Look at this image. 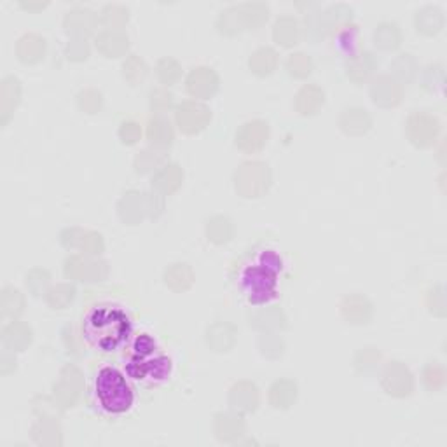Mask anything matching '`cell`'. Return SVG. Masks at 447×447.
I'll list each match as a JSON object with an SVG mask.
<instances>
[{"mask_svg": "<svg viewBox=\"0 0 447 447\" xmlns=\"http://www.w3.org/2000/svg\"><path fill=\"white\" fill-rule=\"evenodd\" d=\"M275 39L282 46H294L299 40V25L292 18H282L275 25Z\"/></svg>", "mask_w": 447, "mask_h": 447, "instance_id": "cell-9", "label": "cell"}, {"mask_svg": "<svg viewBox=\"0 0 447 447\" xmlns=\"http://www.w3.org/2000/svg\"><path fill=\"white\" fill-rule=\"evenodd\" d=\"M131 334L130 317L116 304H98L86 313L82 335L91 348L110 353L119 349Z\"/></svg>", "mask_w": 447, "mask_h": 447, "instance_id": "cell-1", "label": "cell"}, {"mask_svg": "<svg viewBox=\"0 0 447 447\" xmlns=\"http://www.w3.org/2000/svg\"><path fill=\"white\" fill-rule=\"evenodd\" d=\"M416 30L425 36H437L444 26V15L437 6H425L416 13Z\"/></svg>", "mask_w": 447, "mask_h": 447, "instance_id": "cell-5", "label": "cell"}, {"mask_svg": "<svg viewBox=\"0 0 447 447\" xmlns=\"http://www.w3.org/2000/svg\"><path fill=\"white\" fill-rule=\"evenodd\" d=\"M289 70L292 75H297V70L299 72L301 77H304L306 74L311 72V61L306 54H292V58L289 60Z\"/></svg>", "mask_w": 447, "mask_h": 447, "instance_id": "cell-13", "label": "cell"}, {"mask_svg": "<svg viewBox=\"0 0 447 447\" xmlns=\"http://www.w3.org/2000/svg\"><path fill=\"white\" fill-rule=\"evenodd\" d=\"M121 137L124 144H135L140 137V126L135 123H124L121 128Z\"/></svg>", "mask_w": 447, "mask_h": 447, "instance_id": "cell-16", "label": "cell"}, {"mask_svg": "<svg viewBox=\"0 0 447 447\" xmlns=\"http://www.w3.org/2000/svg\"><path fill=\"white\" fill-rule=\"evenodd\" d=\"M156 349V342L152 341L151 338H149L147 334L140 335V338L137 339V342H135L133 346V353H135V358H145V356L151 355L152 351Z\"/></svg>", "mask_w": 447, "mask_h": 447, "instance_id": "cell-14", "label": "cell"}, {"mask_svg": "<svg viewBox=\"0 0 447 447\" xmlns=\"http://www.w3.org/2000/svg\"><path fill=\"white\" fill-rule=\"evenodd\" d=\"M172 70H179V65L175 63L173 60H162L161 63H159V77L162 79L165 82H173L179 79L180 74H173Z\"/></svg>", "mask_w": 447, "mask_h": 447, "instance_id": "cell-15", "label": "cell"}, {"mask_svg": "<svg viewBox=\"0 0 447 447\" xmlns=\"http://www.w3.org/2000/svg\"><path fill=\"white\" fill-rule=\"evenodd\" d=\"M149 138H151V142H156V144L158 142L169 144L173 138L172 128H169V124L165 119H159V117L151 119V123H149Z\"/></svg>", "mask_w": 447, "mask_h": 447, "instance_id": "cell-10", "label": "cell"}, {"mask_svg": "<svg viewBox=\"0 0 447 447\" xmlns=\"http://www.w3.org/2000/svg\"><path fill=\"white\" fill-rule=\"evenodd\" d=\"M400 40L402 36L397 23L384 22L381 23L376 29V32H374V43H376V46L381 47V50H397V47L400 46Z\"/></svg>", "mask_w": 447, "mask_h": 447, "instance_id": "cell-7", "label": "cell"}, {"mask_svg": "<svg viewBox=\"0 0 447 447\" xmlns=\"http://www.w3.org/2000/svg\"><path fill=\"white\" fill-rule=\"evenodd\" d=\"M370 95H372L374 103L381 107H391L400 102V89H398L397 82L391 81L390 77L376 79L370 88Z\"/></svg>", "mask_w": 447, "mask_h": 447, "instance_id": "cell-6", "label": "cell"}, {"mask_svg": "<svg viewBox=\"0 0 447 447\" xmlns=\"http://www.w3.org/2000/svg\"><path fill=\"white\" fill-rule=\"evenodd\" d=\"M259 61H261L262 65L257 68V70H255L257 74H264V63H266V67H268V70L273 72V68H275V61H276L275 51L268 50V47H262V50H259L257 53L252 56L250 63H259Z\"/></svg>", "mask_w": 447, "mask_h": 447, "instance_id": "cell-12", "label": "cell"}, {"mask_svg": "<svg viewBox=\"0 0 447 447\" xmlns=\"http://www.w3.org/2000/svg\"><path fill=\"white\" fill-rule=\"evenodd\" d=\"M335 47L339 50V53L346 54L348 58L358 54L360 47H362V36H360L358 26L348 23V25L335 30Z\"/></svg>", "mask_w": 447, "mask_h": 447, "instance_id": "cell-4", "label": "cell"}, {"mask_svg": "<svg viewBox=\"0 0 447 447\" xmlns=\"http://www.w3.org/2000/svg\"><path fill=\"white\" fill-rule=\"evenodd\" d=\"M95 393L100 407L109 414H124L133 407L135 393L126 376L116 367H102L96 374Z\"/></svg>", "mask_w": 447, "mask_h": 447, "instance_id": "cell-3", "label": "cell"}, {"mask_svg": "<svg viewBox=\"0 0 447 447\" xmlns=\"http://www.w3.org/2000/svg\"><path fill=\"white\" fill-rule=\"evenodd\" d=\"M348 77H351L353 81L360 82L362 79L369 77L370 72L376 68V60L370 53L363 51V53L355 54L353 58H349L348 61Z\"/></svg>", "mask_w": 447, "mask_h": 447, "instance_id": "cell-8", "label": "cell"}, {"mask_svg": "<svg viewBox=\"0 0 447 447\" xmlns=\"http://www.w3.org/2000/svg\"><path fill=\"white\" fill-rule=\"evenodd\" d=\"M356 124L355 128H358V135L360 133H365L367 130H369L370 126V117L367 116V110H362V109H349V110H344V114H342V121L341 124L342 126H346V124Z\"/></svg>", "mask_w": 447, "mask_h": 447, "instance_id": "cell-11", "label": "cell"}, {"mask_svg": "<svg viewBox=\"0 0 447 447\" xmlns=\"http://www.w3.org/2000/svg\"><path fill=\"white\" fill-rule=\"evenodd\" d=\"M282 261L273 250L261 252L257 264L248 266L240 276V285L252 304H264L276 296V273Z\"/></svg>", "mask_w": 447, "mask_h": 447, "instance_id": "cell-2", "label": "cell"}]
</instances>
